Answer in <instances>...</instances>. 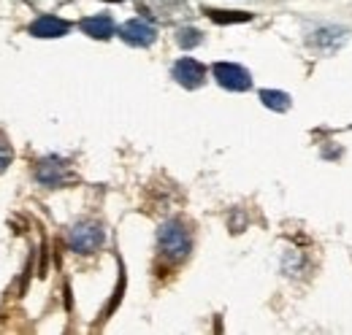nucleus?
I'll use <instances>...</instances> for the list:
<instances>
[{
    "label": "nucleus",
    "instance_id": "f257e3e1",
    "mask_svg": "<svg viewBox=\"0 0 352 335\" xmlns=\"http://www.w3.org/2000/svg\"><path fill=\"white\" fill-rule=\"evenodd\" d=\"M157 249L171 262L187 259V254L192 249V238H190V230H187V224L182 219H168V222L160 224V230H157Z\"/></svg>",
    "mask_w": 352,
    "mask_h": 335
},
{
    "label": "nucleus",
    "instance_id": "f03ea898",
    "mask_svg": "<svg viewBox=\"0 0 352 335\" xmlns=\"http://www.w3.org/2000/svg\"><path fill=\"white\" fill-rule=\"evenodd\" d=\"M65 241H68V249L76 251V254H92V251H98L103 246L106 233L95 219H82V222L68 227V238Z\"/></svg>",
    "mask_w": 352,
    "mask_h": 335
},
{
    "label": "nucleus",
    "instance_id": "7ed1b4c3",
    "mask_svg": "<svg viewBox=\"0 0 352 335\" xmlns=\"http://www.w3.org/2000/svg\"><path fill=\"white\" fill-rule=\"evenodd\" d=\"M74 178H76L74 170H71V165L63 157H44L36 165V181L44 184V187H65Z\"/></svg>",
    "mask_w": 352,
    "mask_h": 335
},
{
    "label": "nucleus",
    "instance_id": "20e7f679",
    "mask_svg": "<svg viewBox=\"0 0 352 335\" xmlns=\"http://www.w3.org/2000/svg\"><path fill=\"white\" fill-rule=\"evenodd\" d=\"M212 73L220 86L230 89V92H247L252 86V76L247 68L236 65V62H214L212 65Z\"/></svg>",
    "mask_w": 352,
    "mask_h": 335
},
{
    "label": "nucleus",
    "instance_id": "39448f33",
    "mask_svg": "<svg viewBox=\"0 0 352 335\" xmlns=\"http://www.w3.org/2000/svg\"><path fill=\"white\" fill-rule=\"evenodd\" d=\"M347 30L344 27H333V25H325V27H317L311 36H309V46L320 54H333L339 51L344 43H347Z\"/></svg>",
    "mask_w": 352,
    "mask_h": 335
},
{
    "label": "nucleus",
    "instance_id": "423d86ee",
    "mask_svg": "<svg viewBox=\"0 0 352 335\" xmlns=\"http://www.w3.org/2000/svg\"><path fill=\"white\" fill-rule=\"evenodd\" d=\"M120 38L125 43H131V46H138V49H144V46H152L155 38H157V30H155V25L152 22H146V19H131V22H125L120 30Z\"/></svg>",
    "mask_w": 352,
    "mask_h": 335
},
{
    "label": "nucleus",
    "instance_id": "0eeeda50",
    "mask_svg": "<svg viewBox=\"0 0 352 335\" xmlns=\"http://www.w3.org/2000/svg\"><path fill=\"white\" fill-rule=\"evenodd\" d=\"M171 76L176 79V84H182L184 89H198L201 84L206 82V68L192 60V57H182L179 62H174Z\"/></svg>",
    "mask_w": 352,
    "mask_h": 335
},
{
    "label": "nucleus",
    "instance_id": "6e6552de",
    "mask_svg": "<svg viewBox=\"0 0 352 335\" xmlns=\"http://www.w3.org/2000/svg\"><path fill=\"white\" fill-rule=\"evenodd\" d=\"M68 30H71V22H65V19L54 16V14L38 16V19L28 27V33L36 36V38H63V36H68Z\"/></svg>",
    "mask_w": 352,
    "mask_h": 335
},
{
    "label": "nucleus",
    "instance_id": "1a4fd4ad",
    "mask_svg": "<svg viewBox=\"0 0 352 335\" xmlns=\"http://www.w3.org/2000/svg\"><path fill=\"white\" fill-rule=\"evenodd\" d=\"M82 33L89 36V38H98V41H109L114 33H117V25L109 14H95V16H87L79 22Z\"/></svg>",
    "mask_w": 352,
    "mask_h": 335
},
{
    "label": "nucleus",
    "instance_id": "9d476101",
    "mask_svg": "<svg viewBox=\"0 0 352 335\" xmlns=\"http://www.w3.org/2000/svg\"><path fill=\"white\" fill-rule=\"evenodd\" d=\"M261 100H263L265 108L279 111V114H285L290 108V95L287 92H279V89H261Z\"/></svg>",
    "mask_w": 352,
    "mask_h": 335
},
{
    "label": "nucleus",
    "instance_id": "9b49d317",
    "mask_svg": "<svg viewBox=\"0 0 352 335\" xmlns=\"http://www.w3.org/2000/svg\"><path fill=\"white\" fill-rule=\"evenodd\" d=\"M209 19H214V22H220V25H233V22H250L252 19V14H247V11H222V8H206L204 11Z\"/></svg>",
    "mask_w": 352,
    "mask_h": 335
},
{
    "label": "nucleus",
    "instance_id": "f8f14e48",
    "mask_svg": "<svg viewBox=\"0 0 352 335\" xmlns=\"http://www.w3.org/2000/svg\"><path fill=\"white\" fill-rule=\"evenodd\" d=\"M176 43H179L182 49H195V46H201V43H204V33H201V30H195V27H179V33H176Z\"/></svg>",
    "mask_w": 352,
    "mask_h": 335
},
{
    "label": "nucleus",
    "instance_id": "ddd939ff",
    "mask_svg": "<svg viewBox=\"0 0 352 335\" xmlns=\"http://www.w3.org/2000/svg\"><path fill=\"white\" fill-rule=\"evenodd\" d=\"M36 11H41V14H54L60 5H65L68 0H28Z\"/></svg>",
    "mask_w": 352,
    "mask_h": 335
},
{
    "label": "nucleus",
    "instance_id": "4468645a",
    "mask_svg": "<svg viewBox=\"0 0 352 335\" xmlns=\"http://www.w3.org/2000/svg\"><path fill=\"white\" fill-rule=\"evenodd\" d=\"M11 163V146L6 143V138L0 135V173L6 170V165Z\"/></svg>",
    "mask_w": 352,
    "mask_h": 335
},
{
    "label": "nucleus",
    "instance_id": "2eb2a0df",
    "mask_svg": "<svg viewBox=\"0 0 352 335\" xmlns=\"http://www.w3.org/2000/svg\"><path fill=\"white\" fill-rule=\"evenodd\" d=\"M109 3H122V0H109Z\"/></svg>",
    "mask_w": 352,
    "mask_h": 335
}]
</instances>
